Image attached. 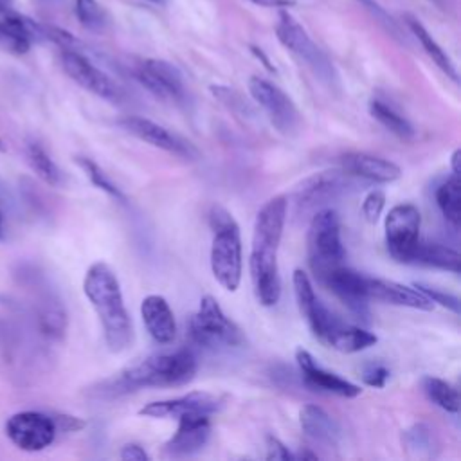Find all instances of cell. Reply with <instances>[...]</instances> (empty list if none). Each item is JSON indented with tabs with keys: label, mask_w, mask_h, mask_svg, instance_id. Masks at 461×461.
<instances>
[{
	"label": "cell",
	"mask_w": 461,
	"mask_h": 461,
	"mask_svg": "<svg viewBox=\"0 0 461 461\" xmlns=\"http://www.w3.org/2000/svg\"><path fill=\"white\" fill-rule=\"evenodd\" d=\"M405 23H407L409 31H411V32L416 36V40L420 41V45L423 47V50L427 52V56L438 65V68H439L443 74H447L454 83H457L459 77H457V70H456L452 59H450L448 54L439 47V43L429 34V31L420 23V20H416V18L411 16V14H407V16H405Z\"/></svg>",
	"instance_id": "obj_27"
},
{
	"label": "cell",
	"mask_w": 461,
	"mask_h": 461,
	"mask_svg": "<svg viewBox=\"0 0 461 461\" xmlns=\"http://www.w3.org/2000/svg\"><path fill=\"white\" fill-rule=\"evenodd\" d=\"M142 322L157 344H171L176 337V322L169 303L157 294L146 295L140 303Z\"/></svg>",
	"instance_id": "obj_23"
},
{
	"label": "cell",
	"mask_w": 461,
	"mask_h": 461,
	"mask_svg": "<svg viewBox=\"0 0 461 461\" xmlns=\"http://www.w3.org/2000/svg\"><path fill=\"white\" fill-rule=\"evenodd\" d=\"M25 158L31 169L36 173L40 180H43L47 185L58 187L63 184V173L58 167V164L50 158L47 149L38 140H27L25 144Z\"/></svg>",
	"instance_id": "obj_28"
},
{
	"label": "cell",
	"mask_w": 461,
	"mask_h": 461,
	"mask_svg": "<svg viewBox=\"0 0 461 461\" xmlns=\"http://www.w3.org/2000/svg\"><path fill=\"white\" fill-rule=\"evenodd\" d=\"M14 277L20 286L31 290L29 310L36 331L47 340H61L68 328V315L61 299L45 286L41 276L31 265H20L14 270Z\"/></svg>",
	"instance_id": "obj_6"
},
{
	"label": "cell",
	"mask_w": 461,
	"mask_h": 461,
	"mask_svg": "<svg viewBox=\"0 0 461 461\" xmlns=\"http://www.w3.org/2000/svg\"><path fill=\"white\" fill-rule=\"evenodd\" d=\"M357 2H360L362 5H366L367 9H371L376 16H380V18H384L385 20V23H389V25H393V22H391V18H387V14L384 13V9L375 2V0H357Z\"/></svg>",
	"instance_id": "obj_44"
},
{
	"label": "cell",
	"mask_w": 461,
	"mask_h": 461,
	"mask_svg": "<svg viewBox=\"0 0 461 461\" xmlns=\"http://www.w3.org/2000/svg\"><path fill=\"white\" fill-rule=\"evenodd\" d=\"M13 5H14V0H0V13L4 14L13 13Z\"/></svg>",
	"instance_id": "obj_48"
},
{
	"label": "cell",
	"mask_w": 461,
	"mask_h": 461,
	"mask_svg": "<svg viewBox=\"0 0 461 461\" xmlns=\"http://www.w3.org/2000/svg\"><path fill=\"white\" fill-rule=\"evenodd\" d=\"M342 171L369 182L389 184L402 176V169L389 158L371 155L366 151H349L340 157Z\"/></svg>",
	"instance_id": "obj_22"
},
{
	"label": "cell",
	"mask_w": 461,
	"mask_h": 461,
	"mask_svg": "<svg viewBox=\"0 0 461 461\" xmlns=\"http://www.w3.org/2000/svg\"><path fill=\"white\" fill-rule=\"evenodd\" d=\"M191 339L209 349H230L245 344V335L240 326L225 315L221 306L212 295L200 299L196 313L189 322Z\"/></svg>",
	"instance_id": "obj_7"
},
{
	"label": "cell",
	"mask_w": 461,
	"mask_h": 461,
	"mask_svg": "<svg viewBox=\"0 0 461 461\" xmlns=\"http://www.w3.org/2000/svg\"><path fill=\"white\" fill-rule=\"evenodd\" d=\"M385 207V194L380 189L369 191L362 200V216L369 223H376Z\"/></svg>",
	"instance_id": "obj_35"
},
{
	"label": "cell",
	"mask_w": 461,
	"mask_h": 461,
	"mask_svg": "<svg viewBox=\"0 0 461 461\" xmlns=\"http://www.w3.org/2000/svg\"><path fill=\"white\" fill-rule=\"evenodd\" d=\"M366 290L369 299L382 301L387 304L405 306V308L423 310V312H430L434 308V303L416 286H407L396 281L366 276Z\"/></svg>",
	"instance_id": "obj_21"
},
{
	"label": "cell",
	"mask_w": 461,
	"mask_h": 461,
	"mask_svg": "<svg viewBox=\"0 0 461 461\" xmlns=\"http://www.w3.org/2000/svg\"><path fill=\"white\" fill-rule=\"evenodd\" d=\"M351 175L346 171H321L306 180L301 182V185L294 193V202L299 211H310V209H322L328 202L337 200L342 196L348 187H351Z\"/></svg>",
	"instance_id": "obj_14"
},
{
	"label": "cell",
	"mask_w": 461,
	"mask_h": 461,
	"mask_svg": "<svg viewBox=\"0 0 461 461\" xmlns=\"http://www.w3.org/2000/svg\"><path fill=\"white\" fill-rule=\"evenodd\" d=\"M414 286L423 292L434 304H441L445 308H448L450 312L454 313H459V299L452 294H445L434 286H427V285H421V283H414Z\"/></svg>",
	"instance_id": "obj_37"
},
{
	"label": "cell",
	"mask_w": 461,
	"mask_h": 461,
	"mask_svg": "<svg viewBox=\"0 0 461 461\" xmlns=\"http://www.w3.org/2000/svg\"><path fill=\"white\" fill-rule=\"evenodd\" d=\"M119 457L122 461H148L149 459V454L137 443H128L122 447Z\"/></svg>",
	"instance_id": "obj_41"
},
{
	"label": "cell",
	"mask_w": 461,
	"mask_h": 461,
	"mask_svg": "<svg viewBox=\"0 0 461 461\" xmlns=\"http://www.w3.org/2000/svg\"><path fill=\"white\" fill-rule=\"evenodd\" d=\"M292 285H294V294H295V301L301 315L304 317L313 337L324 342L330 331L333 330V326L339 322V319L317 299L313 292V285L304 270L301 268L294 270Z\"/></svg>",
	"instance_id": "obj_16"
},
{
	"label": "cell",
	"mask_w": 461,
	"mask_h": 461,
	"mask_svg": "<svg viewBox=\"0 0 461 461\" xmlns=\"http://www.w3.org/2000/svg\"><path fill=\"white\" fill-rule=\"evenodd\" d=\"M306 258L313 277L321 285L333 270L344 265L346 250L335 209L322 207L312 216L306 232Z\"/></svg>",
	"instance_id": "obj_5"
},
{
	"label": "cell",
	"mask_w": 461,
	"mask_h": 461,
	"mask_svg": "<svg viewBox=\"0 0 461 461\" xmlns=\"http://www.w3.org/2000/svg\"><path fill=\"white\" fill-rule=\"evenodd\" d=\"M4 430L9 441L25 452L45 450L54 443L58 434L54 418L40 411L14 412L7 418Z\"/></svg>",
	"instance_id": "obj_11"
},
{
	"label": "cell",
	"mask_w": 461,
	"mask_h": 461,
	"mask_svg": "<svg viewBox=\"0 0 461 461\" xmlns=\"http://www.w3.org/2000/svg\"><path fill=\"white\" fill-rule=\"evenodd\" d=\"M277 40L285 49H288L297 59H301L319 81L328 86L337 83V72L328 56L317 47L310 34L301 27V23L288 13H281L276 25Z\"/></svg>",
	"instance_id": "obj_8"
},
{
	"label": "cell",
	"mask_w": 461,
	"mask_h": 461,
	"mask_svg": "<svg viewBox=\"0 0 461 461\" xmlns=\"http://www.w3.org/2000/svg\"><path fill=\"white\" fill-rule=\"evenodd\" d=\"M0 151H5V144H4L2 139H0Z\"/></svg>",
	"instance_id": "obj_51"
},
{
	"label": "cell",
	"mask_w": 461,
	"mask_h": 461,
	"mask_svg": "<svg viewBox=\"0 0 461 461\" xmlns=\"http://www.w3.org/2000/svg\"><path fill=\"white\" fill-rule=\"evenodd\" d=\"M117 124L126 130L130 135L137 137L139 140H144L148 144H151L153 148L164 149L171 155H176L180 158L185 160H198L200 158V151L198 148L189 142L187 139H184L182 135H178L176 131L151 121L146 117H139V115H126L122 119L117 121Z\"/></svg>",
	"instance_id": "obj_12"
},
{
	"label": "cell",
	"mask_w": 461,
	"mask_h": 461,
	"mask_svg": "<svg viewBox=\"0 0 461 461\" xmlns=\"http://www.w3.org/2000/svg\"><path fill=\"white\" fill-rule=\"evenodd\" d=\"M5 240V225H4V212L0 211V241Z\"/></svg>",
	"instance_id": "obj_49"
},
{
	"label": "cell",
	"mask_w": 461,
	"mask_h": 461,
	"mask_svg": "<svg viewBox=\"0 0 461 461\" xmlns=\"http://www.w3.org/2000/svg\"><path fill=\"white\" fill-rule=\"evenodd\" d=\"M76 16L83 27L88 31H103L106 25V14L97 0H76Z\"/></svg>",
	"instance_id": "obj_34"
},
{
	"label": "cell",
	"mask_w": 461,
	"mask_h": 461,
	"mask_svg": "<svg viewBox=\"0 0 461 461\" xmlns=\"http://www.w3.org/2000/svg\"><path fill=\"white\" fill-rule=\"evenodd\" d=\"M421 387L434 405L452 414L459 412V393L450 382L436 376H425L421 380Z\"/></svg>",
	"instance_id": "obj_31"
},
{
	"label": "cell",
	"mask_w": 461,
	"mask_h": 461,
	"mask_svg": "<svg viewBox=\"0 0 461 461\" xmlns=\"http://www.w3.org/2000/svg\"><path fill=\"white\" fill-rule=\"evenodd\" d=\"M376 340L378 337L375 333L353 324H346L339 319V322L333 326V330L326 337L324 344L342 353H357L375 346Z\"/></svg>",
	"instance_id": "obj_25"
},
{
	"label": "cell",
	"mask_w": 461,
	"mask_h": 461,
	"mask_svg": "<svg viewBox=\"0 0 461 461\" xmlns=\"http://www.w3.org/2000/svg\"><path fill=\"white\" fill-rule=\"evenodd\" d=\"M459 160H461V149L456 148L452 157H450V169L454 175H459L461 173V167H459Z\"/></svg>",
	"instance_id": "obj_45"
},
{
	"label": "cell",
	"mask_w": 461,
	"mask_h": 461,
	"mask_svg": "<svg viewBox=\"0 0 461 461\" xmlns=\"http://www.w3.org/2000/svg\"><path fill=\"white\" fill-rule=\"evenodd\" d=\"M403 443L409 452H414L418 457L432 456V448L436 447L434 432L425 423H416L403 432Z\"/></svg>",
	"instance_id": "obj_33"
},
{
	"label": "cell",
	"mask_w": 461,
	"mask_h": 461,
	"mask_svg": "<svg viewBox=\"0 0 461 461\" xmlns=\"http://www.w3.org/2000/svg\"><path fill=\"white\" fill-rule=\"evenodd\" d=\"M391 373L382 362H367L362 367V380L371 387H384L389 380Z\"/></svg>",
	"instance_id": "obj_36"
},
{
	"label": "cell",
	"mask_w": 461,
	"mask_h": 461,
	"mask_svg": "<svg viewBox=\"0 0 461 461\" xmlns=\"http://www.w3.org/2000/svg\"><path fill=\"white\" fill-rule=\"evenodd\" d=\"M76 164L85 171V175L88 176V180L97 187L101 189L103 193H106L110 198H113L115 202L119 203H126V196L124 193L106 176V173L88 157H76Z\"/></svg>",
	"instance_id": "obj_32"
},
{
	"label": "cell",
	"mask_w": 461,
	"mask_h": 461,
	"mask_svg": "<svg viewBox=\"0 0 461 461\" xmlns=\"http://www.w3.org/2000/svg\"><path fill=\"white\" fill-rule=\"evenodd\" d=\"M250 2L261 7H292L297 4V0H250Z\"/></svg>",
	"instance_id": "obj_43"
},
{
	"label": "cell",
	"mask_w": 461,
	"mask_h": 461,
	"mask_svg": "<svg viewBox=\"0 0 461 461\" xmlns=\"http://www.w3.org/2000/svg\"><path fill=\"white\" fill-rule=\"evenodd\" d=\"M0 49L14 52V54H25L31 49V43L20 40L16 34H13L4 20H0Z\"/></svg>",
	"instance_id": "obj_38"
},
{
	"label": "cell",
	"mask_w": 461,
	"mask_h": 461,
	"mask_svg": "<svg viewBox=\"0 0 461 461\" xmlns=\"http://www.w3.org/2000/svg\"><path fill=\"white\" fill-rule=\"evenodd\" d=\"M436 203L445 216V220L452 227H459L461 223V182L459 175H450L443 184L436 189Z\"/></svg>",
	"instance_id": "obj_29"
},
{
	"label": "cell",
	"mask_w": 461,
	"mask_h": 461,
	"mask_svg": "<svg viewBox=\"0 0 461 461\" xmlns=\"http://www.w3.org/2000/svg\"><path fill=\"white\" fill-rule=\"evenodd\" d=\"M83 292L97 313L106 348L112 353L124 351L133 340V324L112 267L104 261L92 263L83 279Z\"/></svg>",
	"instance_id": "obj_3"
},
{
	"label": "cell",
	"mask_w": 461,
	"mask_h": 461,
	"mask_svg": "<svg viewBox=\"0 0 461 461\" xmlns=\"http://www.w3.org/2000/svg\"><path fill=\"white\" fill-rule=\"evenodd\" d=\"M11 330H13V322H11V321H5V319H2V317H0V344L9 337Z\"/></svg>",
	"instance_id": "obj_46"
},
{
	"label": "cell",
	"mask_w": 461,
	"mask_h": 461,
	"mask_svg": "<svg viewBox=\"0 0 461 461\" xmlns=\"http://www.w3.org/2000/svg\"><path fill=\"white\" fill-rule=\"evenodd\" d=\"M421 216L412 203H398L385 216V245L393 259L411 263L420 243Z\"/></svg>",
	"instance_id": "obj_9"
},
{
	"label": "cell",
	"mask_w": 461,
	"mask_h": 461,
	"mask_svg": "<svg viewBox=\"0 0 461 461\" xmlns=\"http://www.w3.org/2000/svg\"><path fill=\"white\" fill-rule=\"evenodd\" d=\"M211 414L185 412L178 416L176 432L166 441L164 452L173 457H185L200 452L211 436Z\"/></svg>",
	"instance_id": "obj_17"
},
{
	"label": "cell",
	"mask_w": 461,
	"mask_h": 461,
	"mask_svg": "<svg viewBox=\"0 0 461 461\" xmlns=\"http://www.w3.org/2000/svg\"><path fill=\"white\" fill-rule=\"evenodd\" d=\"M299 425L304 436H308L312 441L333 447L340 439V427L339 423L321 407L317 405H304L299 412Z\"/></svg>",
	"instance_id": "obj_24"
},
{
	"label": "cell",
	"mask_w": 461,
	"mask_h": 461,
	"mask_svg": "<svg viewBox=\"0 0 461 461\" xmlns=\"http://www.w3.org/2000/svg\"><path fill=\"white\" fill-rule=\"evenodd\" d=\"M249 92L252 99L261 106L270 124L283 135H294L301 128V113L288 94H285L274 83L252 76L249 79Z\"/></svg>",
	"instance_id": "obj_10"
},
{
	"label": "cell",
	"mask_w": 461,
	"mask_h": 461,
	"mask_svg": "<svg viewBox=\"0 0 461 461\" xmlns=\"http://www.w3.org/2000/svg\"><path fill=\"white\" fill-rule=\"evenodd\" d=\"M209 227L212 230L211 241V270L214 279L229 292L238 290L243 274L241 236L232 214L212 205L209 211Z\"/></svg>",
	"instance_id": "obj_4"
},
{
	"label": "cell",
	"mask_w": 461,
	"mask_h": 461,
	"mask_svg": "<svg viewBox=\"0 0 461 461\" xmlns=\"http://www.w3.org/2000/svg\"><path fill=\"white\" fill-rule=\"evenodd\" d=\"M14 207H16L14 194L11 193L9 185L0 178V211L4 212V218H5V212H14Z\"/></svg>",
	"instance_id": "obj_42"
},
{
	"label": "cell",
	"mask_w": 461,
	"mask_h": 461,
	"mask_svg": "<svg viewBox=\"0 0 461 461\" xmlns=\"http://www.w3.org/2000/svg\"><path fill=\"white\" fill-rule=\"evenodd\" d=\"M322 285L333 292L351 313L357 315V319L367 321L369 317V295L366 290V276L348 268V267H339L333 270Z\"/></svg>",
	"instance_id": "obj_18"
},
{
	"label": "cell",
	"mask_w": 461,
	"mask_h": 461,
	"mask_svg": "<svg viewBox=\"0 0 461 461\" xmlns=\"http://www.w3.org/2000/svg\"><path fill=\"white\" fill-rule=\"evenodd\" d=\"M252 52H254V54H256V56H258V58H259V59H261V61H263V63H265V67H267V68H268V70H274V67H272V65H270V61H268V58H267V56H265V54H263V52H261V49H258V47H252Z\"/></svg>",
	"instance_id": "obj_47"
},
{
	"label": "cell",
	"mask_w": 461,
	"mask_h": 461,
	"mask_svg": "<svg viewBox=\"0 0 461 461\" xmlns=\"http://www.w3.org/2000/svg\"><path fill=\"white\" fill-rule=\"evenodd\" d=\"M295 360L301 369L304 384L308 387H312L313 391L335 394L340 398H355L362 393V389L357 384H353V382L324 369L321 364H317V360L312 357V353L303 348H299L295 351Z\"/></svg>",
	"instance_id": "obj_19"
},
{
	"label": "cell",
	"mask_w": 461,
	"mask_h": 461,
	"mask_svg": "<svg viewBox=\"0 0 461 461\" xmlns=\"http://www.w3.org/2000/svg\"><path fill=\"white\" fill-rule=\"evenodd\" d=\"M137 81L155 97L169 103H185L187 92L182 74L176 67L164 59H144L135 68Z\"/></svg>",
	"instance_id": "obj_15"
},
{
	"label": "cell",
	"mask_w": 461,
	"mask_h": 461,
	"mask_svg": "<svg viewBox=\"0 0 461 461\" xmlns=\"http://www.w3.org/2000/svg\"><path fill=\"white\" fill-rule=\"evenodd\" d=\"M286 196H274L265 202L254 221L249 270L256 299L267 308L276 306L281 297L277 252L286 221Z\"/></svg>",
	"instance_id": "obj_1"
},
{
	"label": "cell",
	"mask_w": 461,
	"mask_h": 461,
	"mask_svg": "<svg viewBox=\"0 0 461 461\" xmlns=\"http://www.w3.org/2000/svg\"><path fill=\"white\" fill-rule=\"evenodd\" d=\"M411 263H420L425 267H434L441 270H448L452 274H459L461 270V258L459 252L448 245L429 241V243H418V249L414 252V258Z\"/></svg>",
	"instance_id": "obj_26"
},
{
	"label": "cell",
	"mask_w": 461,
	"mask_h": 461,
	"mask_svg": "<svg viewBox=\"0 0 461 461\" xmlns=\"http://www.w3.org/2000/svg\"><path fill=\"white\" fill-rule=\"evenodd\" d=\"M369 113L393 135L400 139H412L414 137V128L409 122L407 117H403L398 110H394L391 104L380 101V99H371L369 101Z\"/></svg>",
	"instance_id": "obj_30"
},
{
	"label": "cell",
	"mask_w": 461,
	"mask_h": 461,
	"mask_svg": "<svg viewBox=\"0 0 461 461\" xmlns=\"http://www.w3.org/2000/svg\"><path fill=\"white\" fill-rule=\"evenodd\" d=\"M38 2H40L41 5H47V7H49V5H56L59 0H38Z\"/></svg>",
	"instance_id": "obj_50"
},
{
	"label": "cell",
	"mask_w": 461,
	"mask_h": 461,
	"mask_svg": "<svg viewBox=\"0 0 461 461\" xmlns=\"http://www.w3.org/2000/svg\"><path fill=\"white\" fill-rule=\"evenodd\" d=\"M267 459L290 461V459H295V457L276 436H267Z\"/></svg>",
	"instance_id": "obj_39"
},
{
	"label": "cell",
	"mask_w": 461,
	"mask_h": 461,
	"mask_svg": "<svg viewBox=\"0 0 461 461\" xmlns=\"http://www.w3.org/2000/svg\"><path fill=\"white\" fill-rule=\"evenodd\" d=\"M61 67L70 79H74L81 88L92 92L94 95L110 103H117L122 99V92L117 83L101 68H97L77 49H63Z\"/></svg>",
	"instance_id": "obj_13"
},
{
	"label": "cell",
	"mask_w": 461,
	"mask_h": 461,
	"mask_svg": "<svg viewBox=\"0 0 461 461\" xmlns=\"http://www.w3.org/2000/svg\"><path fill=\"white\" fill-rule=\"evenodd\" d=\"M220 407H221V400L218 396L205 391H191L178 398L149 402L139 411V414L149 416V418H169V416L178 418L185 412L212 414L220 411Z\"/></svg>",
	"instance_id": "obj_20"
},
{
	"label": "cell",
	"mask_w": 461,
	"mask_h": 461,
	"mask_svg": "<svg viewBox=\"0 0 461 461\" xmlns=\"http://www.w3.org/2000/svg\"><path fill=\"white\" fill-rule=\"evenodd\" d=\"M54 421H56V427H58V432L59 430H65V432H76V430H81L86 423L76 416H68V414H56L52 416Z\"/></svg>",
	"instance_id": "obj_40"
},
{
	"label": "cell",
	"mask_w": 461,
	"mask_h": 461,
	"mask_svg": "<svg viewBox=\"0 0 461 461\" xmlns=\"http://www.w3.org/2000/svg\"><path fill=\"white\" fill-rule=\"evenodd\" d=\"M198 362L191 349L173 353H155L140 362L124 367L115 376L103 380L95 389L97 396H121L144 387H178L191 382L196 375Z\"/></svg>",
	"instance_id": "obj_2"
},
{
	"label": "cell",
	"mask_w": 461,
	"mask_h": 461,
	"mask_svg": "<svg viewBox=\"0 0 461 461\" xmlns=\"http://www.w3.org/2000/svg\"><path fill=\"white\" fill-rule=\"evenodd\" d=\"M151 2H157V4H158V2H162V0H151Z\"/></svg>",
	"instance_id": "obj_52"
}]
</instances>
